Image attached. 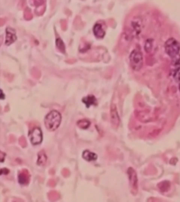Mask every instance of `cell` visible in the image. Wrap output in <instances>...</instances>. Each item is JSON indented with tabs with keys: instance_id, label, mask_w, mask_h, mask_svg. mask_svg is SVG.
I'll use <instances>...</instances> for the list:
<instances>
[{
	"instance_id": "cell-1",
	"label": "cell",
	"mask_w": 180,
	"mask_h": 202,
	"mask_svg": "<svg viewBox=\"0 0 180 202\" xmlns=\"http://www.w3.org/2000/svg\"><path fill=\"white\" fill-rule=\"evenodd\" d=\"M61 120V116L59 112L53 111L48 114L45 119V125L50 131L55 130L60 126Z\"/></svg>"
},
{
	"instance_id": "cell-2",
	"label": "cell",
	"mask_w": 180,
	"mask_h": 202,
	"mask_svg": "<svg viewBox=\"0 0 180 202\" xmlns=\"http://www.w3.org/2000/svg\"><path fill=\"white\" fill-rule=\"evenodd\" d=\"M166 53L169 57L175 58L179 54L180 50V44L174 38L168 39L165 44Z\"/></svg>"
},
{
	"instance_id": "cell-3",
	"label": "cell",
	"mask_w": 180,
	"mask_h": 202,
	"mask_svg": "<svg viewBox=\"0 0 180 202\" xmlns=\"http://www.w3.org/2000/svg\"><path fill=\"white\" fill-rule=\"evenodd\" d=\"M130 63L132 68L136 71L141 70L143 63V57L141 52L134 50L129 56Z\"/></svg>"
},
{
	"instance_id": "cell-4",
	"label": "cell",
	"mask_w": 180,
	"mask_h": 202,
	"mask_svg": "<svg viewBox=\"0 0 180 202\" xmlns=\"http://www.w3.org/2000/svg\"><path fill=\"white\" fill-rule=\"evenodd\" d=\"M31 143L33 144L36 145L41 143L42 140V134L40 129L39 128H36L33 129L29 133Z\"/></svg>"
},
{
	"instance_id": "cell-5",
	"label": "cell",
	"mask_w": 180,
	"mask_h": 202,
	"mask_svg": "<svg viewBox=\"0 0 180 202\" xmlns=\"http://www.w3.org/2000/svg\"><path fill=\"white\" fill-rule=\"evenodd\" d=\"M130 184L132 189L134 191H136L138 189V179L135 170L130 167L127 170Z\"/></svg>"
},
{
	"instance_id": "cell-6",
	"label": "cell",
	"mask_w": 180,
	"mask_h": 202,
	"mask_svg": "<svg viewBox=\"0 0 180 202\" xmlns=\"http://www.w3.org/2000/svg\"><path fill=\"white\" fill-rule=\"evenodd\" d=\"M110 113L111 123L113 126L116 128L120 124V119L116 106L115 104H112L111 106Z\"/></svg>"
},
{
	"instance_id": "cell-7",
	"label": "cell",
	"mask_w": 180,
	"mask_h": 202,
	"mask_svg": "<svg viewBox=\"0 0 180 202\" xmlns=\"http://www.w3.org/2000/svg\"><path fill=\"white\" fill-rule=\"evenodd\" d=\"M30 179V175L28 170L23 169L18 174V182L20 184L26 185L29 184Z\"/></svg>"
},
{
	"instance_id": "cell-8",
	"label": "cell",
	"mask_w": 180,
	"mask_h": 202,
	"mask_svg": "<svg viewBox=\"0 0 180 202\" xmlns=\"http://www.w3.org/2000/svg\"><path fill=\"white\" fill-rule=\"evenodd\" d=\"M7 36L6 37L5 44L9 45L13 43L17 39L15 31L13 29L7 28L6 29Z\"/></svg>"
},
{
	"instance_id": "cell-9",
	"label": "cell",
	"mask_w": 180,
	"mask_h": 202,
	"mask_svg": "<svg viewBox=\"0 0 180 202\" xmlns=\"http://www.w3.org/2000/svg\"><path fill=\"white\" fill-rule=\"evenodd\" d=\"M94 35L98 38H103L105 34L101 24H96L94 26L93 29Z\"/></svg>"
},
{
	"instance_id": "cell-10",
	"label": "cell",
	"mask_w": 180,
	"mask_h": 202,
	"mask_svg": "<svg viewBox=\"0 0 180 202\" xmlns=\"http://www.w3.org/2000/svg\"><path fill=\"white\" fill-rule=\"evenodd\" d=\"M82 101L87 107H89L91 105L97 104V100L93 95H88L84 98Z\"/></svg>"
},
{
	"instance_id": "cell-11",
	"label": "cell",
	"mask_w": 180,
	"mask_h": 202,
	"mask_svg": "<svg viewBox=\"0 0 180 202\" xmlns=\"http://www.w3.org/2000/svg\"><path fill=\"white\" fill-rule=\"evenodd\" d=\"M83 157L87 161H95L97 159V155L96 154L88 150H85L83 152Z\"/></svg>"
},
{
	"instance_id": "cell-12",
	"label": "cell",
	"mask_w": 180,
	"mask_h": 202,
	"mask_svg": "<svg viewBox=\"0 0 180 202\" xmlns=\"http://www.w3.org/2000/svg\"><path fill=\"white\" fill-rule=\"evenodd\" d=\"M38 159L37 163L38 165L43 166L45 165L46 162L47 157L43 150L40 151L38 154Z\"/></svg>"
},
{
	"instance_id": "cell-13",
	"label": "cell",
	"mask_w": 180,
	"mask_h": 202,
	"mask_svg": "<svg viewBox=\"0 0 180 202\" xmlns=\"http://www.w3.org/2000/svg\"><path fill=\"white\" fill-rule=\"evenodd\" d=\"M158 188L160 190L163 192H165L168 191L170 188V182L168 181H164L159 183L158 185Z\"/></svg>"
},
{
	"instance_id": "cell-14",
	"label": "cell",
	"mask_w": 180,
	"mask_h": 202,
	"mask_svg": "<svg viewBox=\"0 0 180 202\" xmlns=\"http://www.w3.org/2000/svg\"><path fill=\"white\" fill-rule=\"evenodd\" d=\"M91 125L89 121L86 119H82L79 121L77 122V126L79 128L85 129L87 128Z\"/></svg>"
},
{
	"instance_id": "cell-15",
	"label": "cell",
	"mask_w": 180,
	"mask_h": 202,
	"mask_svg": "<svg viewBox=\"0 0 180 202\" xmlns=\"http://www.w3.org/2000/svg\"><path fill=\"white\" fill-rule=\"evenodd\" d=\"M56 45L57 48L61 53H65V46L61 39L58 38L56 39Z\"/></svg>"
},
{
	"instance_id": "cell-16",
	"label": "cell",
	"mask_w": 180,
	"mask_h": 202,
	"mask_svg": "<svg viewBox=\"0 0 180 202\" xmlns=\"http://www.w3.org/2000/svg\"><path fill=\"white\" fill-rule=\"evenodd\" d=\"M48 197L50 200L55 201L60 198V195L59 193L55 191H50L48 194Z\"/></svg>"
},
{
	"instance_id": "cell-17",
	"label": "cell",
	"mask_w": 180,
	"mask_h": 202,
	"mask_svg": "<svg viewBox=\"0 0 180 202\" xmlns=\"http://www.w3.org/2000/svg\"><path fill=\"white\" fill-rule=\"evenodd\" d=\"M153 41L152 39H148L146 42L145 46V51L147 53H150L152 49Z\"/></svg>"
},
{
	"instance_id": "cell-18",
	"label": "cell",
	"mask_w": 180,
	"mask_h": 202,
	"mask_svg": "<svg viewBox=\"0 0 180 202\" xmlns=\"http://www.w3.org/2000/svg\"><path fill=\"white\" fill-rule=\"evenodd\" d=\"M45 5L44 4L40 6L37 7L36 10V13L38 15L41 16L45 12Z\"/></svg>"
},
{
	"instance_id": "cell-19",
	"label": "cell",
	"mask_w": 180,
	"mask_h": 202,
	"mask_svg": "<svg viewBox=\"0 0 180 202\" xmlns=\"http://www.w3.org/2000/svg\"><path fill=\"white\" fill-rule=\"evenodd\" d=\"M24 17L25 19L29 20L32 19L33 15L30 9L27 8L24 12Z\"/></svg>"
},
{
	"instance_id": "cell-20",
	"label": "cell",
	"mask_w": 180,
	"mask_h": 202,
	"mask_svg": "<svg viewBox=\"0 0 180 202\" xmlns=\"http://www.w3.org/2000/svg\"><path fill=\"white\" fill-rule=\"evenodd\" d=\"M32 74L34 78L39 79L40 77L41 73L40 71L36 68H33L32 70Z\"/></svg>"
},
{
	"instance_id": "cell-21",
	"label": "cell",
	"mask_w": 180,
	"mask_h": 202,
	"mask_svg": "<svg viewBox=\"0 0 180 202\" xmlns=\"http://www.w3.org/2000/svg\"><path fill=\"white\" fill-rule=\"evenodd\" d=\"M174 78L177 82L180 81V68L176 70L174 74Z\"/></svg>"
},
{
	"instance_id": "cell-22",
	"label": "cell",
	"mask_w": 180,
	"mask_h": 202,
	"mask_svg": "<svg viewBox=\"0 0 180 202\" xmlns=\"http://www.w3.org/2000/svg\"><path fill=\"white\" fill-rule=\"evenodd\" d=\"M20 144L23 147H26L27 145V142L26 138L24 136L20 137L19 140Z\"/></svg>"
},
{
	"instance_id": "cell-23",
	"label": "cell",
	"mask_w": 180,
	"mask_h": 202,
	"mask_svg": "<svg viewBox=\"0 0 180 202\" xmlns=\"http://www.w3.org/2000/svg\"><path fill=\"white\" fill-rule=\"evenodd\" d=\"M62 174L63 176L64 177H68L70 175V172L68 169L65 168L62 170Z\"/></svg>"
},
{
	"instance_id": "cell-24",
	"label": "cell",
	"mask_w": 180,
	"mask_h": 202,
	"mask_svg": "<svg viewBox=\"0 0 180 202\" xmlns=\"http://www.w3.org/2000/svg\"><path fill=\"white\" fill-rule=\"evenodd\" d=\"M61 25L63 30H66L67 27V22L66 20H62L61 21Z\"/></svg>"
},
{
	"instance_id": "cell-25",
	"label": "cell",
	"mask_w": 180,
	"mask_h": 202,
	"mask_svg": "<svg viewBox=\"0 0 180 202\" xmlns=\"http://www.w3.org/2000/svg\"><path fill=\"white\" fill-rule=\"evenodd\" d=\"M45 1H34V4L36 6L39 7L45 4Z\"/></svg>"
},
{
	"instance_id": "cell-26",
	"label": "cell",
	"mask_w": 180,
	"mask_h": 202,
	"mask_svg": "<svg viewBox=\"0 0 180 202\" xmlns=\"http://www.w3.org/2000/svg\"><path fill=\"white\" fill-rule=\"evenodd\" d=\"M48 185L50 187H54L56 185L55 181L54 179H50L48 182Z\"/></svg>"
},
{
	"instance_id": "cell-27",
	"label": "cell",
	"mask_w": 180,
	"mask_h": 202,
	"mask_svg": "<svg viewBox=\"0 0 180 202\" xmlns=\"http://www.w3.org/2000/svg\"><path fill=\"white\" fill-rule=\"evenodd\" d=\"M9 170L7 168H3L1 169V175H7L9 173Z\"/></svg>"
},
{
	"instance_id": "cell-28",
	"label": "cell",
	"mask_w": 180,
	"mask_h": 202,
	"mask_svg": "<svg viewBox=\"0 0 180 202\" xmlns=\"http://www.w3.org/2000/svg\"><path fill=\"white\" fill-rule=\"evenodd\" d=\"M1 162H3L4 161V159H5V154L3 152H1Z\"/></svg>"
},
{
	"instance_id": "cell-29",
	"label": "cell",
	"mask_w": 180,
	"mask_h": 202,
	"mask_svg": "<svg viewBox=\"0 0 180 202\" xmlns=\"http://www.w3.org/2000/svg\"><path fill=\"white\" fill-rule=\"evenodd\" d=\"M5 20L3 18H1L0 20V24L1 26H3L5 23Z\"/></svg>"
},
{
	"instance_id": "cell-30",
	"label": "cell",
	"mask_w": 180,
	"mask_h": 202,
	"mask_svg": "<svg viewBox=\"0 0 180 202\" xmlns=\"http://www.w3.org/2000/svg\"><path fill=\"white\" fill-rule=\"evenodd\" d=\"M179 89H180V86H179Z\"/></svg>"
}]
</instances>
